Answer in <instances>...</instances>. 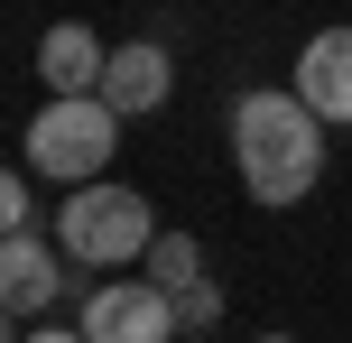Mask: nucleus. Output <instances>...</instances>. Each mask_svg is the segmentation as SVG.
<instances>
[{"label":"nucleus","mask_w":352,"mask_h":343,"mask_svg":"<svg viewBox=\"0 0 352 343\" xmlns=\"http://www.w3.org/2000/svg\"><path fill=\"white\" fill-rule=\"evenodd\" d=\"M186 325H176V288H158V278H111V288H93L84 307V343H176Z\"/></svg>","instance_id":"20e7f679"},{"label":"nucleus","mask_w":352,"mask_h":343,"mask_svg":"<svg viewBox=\"0 0 352 343\" xmlns=\"http://www.w3.org/2000/svg\"><path fill=\"white\" fill-rule=\"evenodd\" d=\"M111 140H121V111L102 93H56L28 121V167L37 177H65V186H93L111 167Z\"/></svg>","instance_id":"7ed1b4c3"},{"label":"nucleus","mask_w":352,"mask_h":343,"mask_svg":"<svg viewBox=\"0 0 352 343\" xmlns=\"http://www.w3.org/2000/svg\"><path fill=\"white\" fill-rule=\"evenodd\" d=\"M102 65H111V47L93 28H47L37 37V74H47V93H102Z\"/></svg>","instance_id":"6e6552de"},{"label":"nucleus","mask_w":352,"mask_h":343,"mask_svg":"<svg viewBox=\"0 0 352 343\" xmlns=\"http://www.w3.org/2000/svg\"><path fill=\"white\" fill-rule=\"evenodd\" d=\"M297 93L324 111V121H352V28H316V37H306Z\"/></svg>","instance_id":"423d86ee"},{"label":"nucleus","mask_w":352,"mask_h":343,"mask_svg":"<svg viewBox=\"0 0 352 343\" xmlns=\"http://www.w3.org/2000/svg\"><path fill=\"white\" fill-rule=\"evenodd\" d=\"M28 343H84V334H28Z\"/></svg>","instance_id":"f8f14e48"},{"label":"nucleus","mask_w":352,"mask_h":343,"mask_svg":"<svg viewBox=\"0 0 352 343\" xmlns=\"http://www.w3.org/2000/svg\"><path fill=\"white\" fill-rule=\"evenodd\" d=\"M213 316H223V297H213V278H195V288H176V325H186V334H204Z\"/></svg>","instance_id":"9d476101"},{"label":"nucleus","mask_w":352,"mask_h":343,"mask_svg":"<svg viewBox=\"0 0 352 343\" xmlns=\"http://www.w3.org/2000/svg\"><path fill=\"white\" fill-rule=\"evenodd\" d=\"M140 269L158 278V288H195V278H204V241H186V232H158Z\"/></svg>","instance_id":"1a4fd4ad"},{"label":"nucleus","mask_w":352,"mask_h":343,"mask_svg":"<svg viewBox=\"0 0 352 343\" xmlns=\"http://www.w3.org/2000/svg\"><path fill=\"white\" fill-rule=\"evenodd\" d=\"M56 241H37V232H10L0 241V307L10 316H37V307H56Z\"/></svg>","instance_id":"0eeeda50"},{"label":"nucleus","mask_w":352,"mask_h":343,"mask_svg":"<svg viewBox=\"0 0 352 343\" xmlns=\"http://www.w3.org/2000/svg\"><path fill=\"white\" fill-rule=\"evenodd\" d=\"M167 84H176V65H167V47H148V37L111 47V65H102V102L121 111V121L158 111V102H167Z\"/></svg>","instance_id":"39448f33"},{"label":"nucleus","mask_w":352,"mask_h":343,"mask_svg":"<svg viewBox=\"0 0 352 343\" xmlns=\"http://www.w3.org/2000/svg\"><path fill=\"white\" fill-rule=\"evenodd\" d=\"M0 223H10V232H37V186H28V177L0 186Z\"/></svg>","instance_id":"9b49d317"},{"label":"nucleus","mask_w":352,"mask_h":343,"mask_svg":"<svg viewBox=\"0 0 352 343\" xmlns=\"http://www.w3.org/2000/svg\"><path fill=\"white\" fill-rule=\"evenodd\" d=\"M232 158H241V186L260 204H297L324 177V111L297 84L287 93H241L232 102Z\"/></svg>","instance_id":"f257e3e1"},{"label":"nucleus","mask_w":352,"mask_h":343,"mask_svg":"<svg viewBox=\"0 0 352 343\" xmlns=\"http://www.w3.org/2000/svg\"><path fill=\"white\" fill-rule=\"evenodd\" d=\"M56 241H65V260H84V269H121V260H148V241H158V214H148L140 186H74L65 204H56Z\"/></svg>","instance_id":"f03ea898"}]
</instances>
